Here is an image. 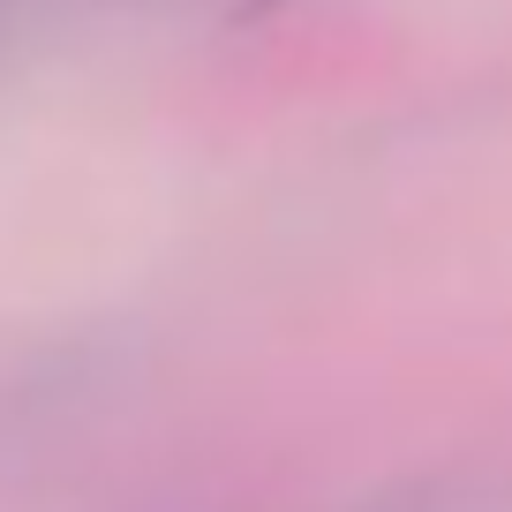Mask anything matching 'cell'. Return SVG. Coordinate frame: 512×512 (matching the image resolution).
Returning <instances> with one entry per match:
<instances>
[{
  "mask_svg": "<svg viewBox=\"0 0 512 512\" xmlns=\"http://www.w3.org/2000/svg\"><path fill=\"white\" fill-rule=\"evenodd\" d=\"M0 38H8V0H0Z\"/></svg>",
  "mask_w": 512,
  "mask_h": 512,
  "instance_id": "obj_1",
  "label": "cell"
}]
</instances>
